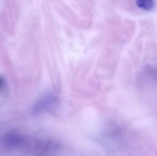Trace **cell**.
Returning a JSON list of instances; mask_svg holds the SVG:
<instances>
[{"instance_id": "2", "label": "cell", "mask_w": 157, "mask_h": 156, "mask_svg": "<svg viewBox=\"0 0 157 156\" xmlns=\"http://www.w3.org/2000/svg\"><path fill=\"white\" fill-rule=\"evenodd\" d=\"M138 7L145 11H151L155 7V2L152 0H138L136 1Z\"/></svg>"}, {"instance_id": "1", "label": "cell", "mask_w": 157, "mask_h": 156, "mask_svg": "<svg viewBox=\"0 0 157 156\" xmlns=\"http://www.w3.org/2000/svg\"><path fill=\"white\" fill-rule=\"evenodd\" d=\"M21 140L22 139L19 135L15 133L10 132L5 137V144L7 147L15 148L20 145Z\"/></svg>"}, {"instance_id": "3", "label": "cell", "mask_w": 157, "mask_h": 156, "mask_svg": "<svg viewBox=\"0 0 157 156\" xmlns=\"http://www.w3.org/2000/svg\"><path fill=\"white\" fill-rule=\"evenodd\" d=\"M6 87V83L2 77L0 76V92L3 91Z\"/></svg>"}]
</instances>
